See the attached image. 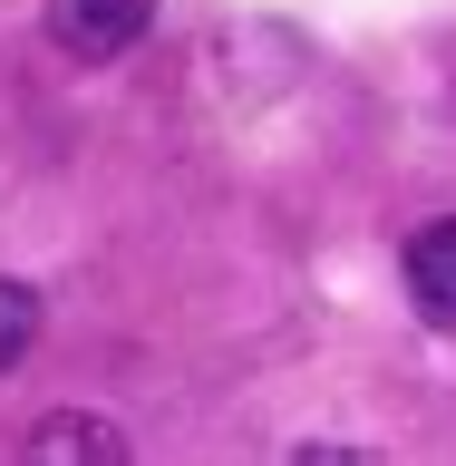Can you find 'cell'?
Returning a JSON list of instances; mask_svg holds the SVG:
<instances>
[{
    "label": "cell",
    "instance_id": "1",
    "mask_svg": "<svg viewBox=\"0 0 456 466\" xmlns=\"http://www.w3.org/2000/svg\"><path fill=\"white\" fill-rule=\"evenodd\" d=\"M156 29V0H49V39L68 58H127Z\"/></svg>",
    "mask_w": 456,
    "mask_h": 466
},
{
    "label": "cell",
    "instance_id": "2",
    "mask_svg": "<svg viewBox=\"0 0 456 466\" xmlns=\"http://www.w3.org/2000/svg\"><path fill=\"white\" fill-rule=\"evenodd\" d=\"M408 301L428 330H456V214L408 233Z\"/></svg>",
    "mask_w": 456,
    "mask_h": 466
},
{
    "label": "cell",
    "instance_id": "3",
    "mask_svg": "<svg viewBox=\"0 0 456 466\" xmlns=\"http://www.w3.org/2000/svg\"><path fill=\"white\" fill-rule=\"evenodd\" d=\"M29 457H127V437L97 428V418H49V428L29 437Z\"/></svg>",
    "mask_w": 456,
    "mask_h": 466
},
{
    "label": "cell",
    "instance_id": "4",
    "mask_svg": "<svg viewBox=\"0 0 456 466\" xmlns=\"http://www.w3.org/2000/svg\"><path fill=\"white\" fill-rule=\"evenodd\" d=\"M29 340H39V291H29V282H0V370H20Z\"/></svg>",
    "mask_w": 456,
    "mask_h": 466
}]
</instances>
